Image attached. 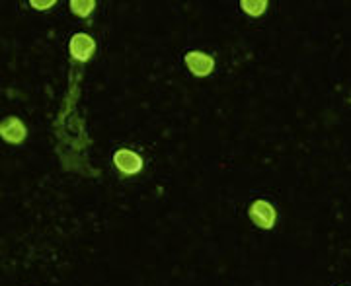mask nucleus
Here are the masks:
<instances>
[{"mask_svg":"<svg viewBox=\"0 0 351 286\" xmlns=\"http://www.w3.org/2000/svg\"><path fill=\"white\" fill-rule=\"evenodd\" d=\"M248 214H250L252 222L258 228H262V230H271L274 224H276L277 212L274 209V205L267 203V200H254Z\"/></svg>","mask_w":351,"mask_h":286,"instance_id":"nucleus-1","label":"nucleus"},{"mask_svg":"<svg viewBox=\"0 0 351 286\" xmlns=\"http://www.w3.org/2000/svg\"><path fill=\"white\" fill-rule=\"evenodd\" d=\"M27 137V129L22 119L8 115L0 121V138L8 144H22Z\"/></svg>","mask_w":351,"mask_h":286,"instance_id":"nucleus-2","label":"nucleus"},{"mask_svg":"<svg viewBox=\"0 0 351 286\" xmlns=\"http://www.w3.org/2000/svg\"><path fill=\"white\" fill-rule=\"evenodd\" d=\"M186 66L191 75L203 78V76H209L215 70V59L203 51H189L186 55Z\"/></svg>","mask_w":351,"mask_h":286,"instance_id":"nucleus-3","label":"nucleus"},{"mask_svg":"<svg viewBox=\"0 0 351 286\" xmlns=\"http://www.w3.org/2000/svg\"><path fill=\"white\" fill-rule=\"evenodd\" d=\"M69 51H71L75 61L86 62L96 53V41H94V38H90L88 34H75L71 38V43H69Z\"/></svg>","mask_w":351,"mask_h":286,"instance_id":"nucleus-4","label":"nucleus"},{"mask_svg":"<svg viewBox=\"0 0 351 286\" xmlns=\"http://www.w3.org/2000/svg\"><path fill=\"white\" fill-rule=\"evenodd\" d=\"M113 164L123 175H137L143 170V158L129 148L117 150L113 154Z\"/></svg>","mask_w":351,"mask_h":286,"instance_id":"nucleus-5","label":"nucleus"},{"mask_svg":"<svg viewBox=\"0 0 351 286\" xmlns=\"http://www.w3.org/2000/svg\"><path fill=\"white\" fill-rule=\"evenodd\" d=\"M96 2L94 0H71V12L78 18H86L94 12Z\"/></svg>","mask_w":351,"mask_h":286,"instance_id":"nucleus-6","label":"nucleus"},{"mask_svg":"<svg viewBox=\"0 0 351 286\" xmlns=\"http://www.w3.org/2000/svg\"><path fill=\"white\" fill-rule=\"evenodd\" d=\"M240 6L248 16H262L267 10V0H242Z\"/></svg>","mask_w":351,"mask_h":286,"instance_id":"nucleus-7","label":"nucleus"},{"mask_svg":"<svg viewBox=\"0 0 351 286\" xmlns=\"http://www.w3.org/2000/svg\"><path fill=\"white\" fill-rule=\"evenodd\" d=\"M29 4H32V8H36V10H49V8H53L57 2H55V0H32Z\"/></svg>","mask_w":351,"mask_h":286,"instance_id":"nucleus-8","label":"nucleus"}]
</instances>
